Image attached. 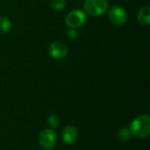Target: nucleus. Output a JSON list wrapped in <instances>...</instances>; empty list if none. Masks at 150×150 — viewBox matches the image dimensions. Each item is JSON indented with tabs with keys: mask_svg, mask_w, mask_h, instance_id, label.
<instances>
[{
	"mask_svg": "<svg viewBox=\"0 0 150 150\" xmlns=\"http://www.w3.org/2000/svg\"><path fill=\"white\" fill-rule=\"evenodd\" d=\"M118 139L120 142H128L130 140V138L132 137L130 132H129V129L128 127H122L119 130L118 132Z\"/></svg>",
	"mask_w": 150,
	"mask_h": 150,
	"instance_id": "obj_10",
	"label": "nucleus"
},
{
	"mask_svg": "<svg viewBox=\"0 0 150 150\" xmlns=\"http://www.w3.org/2000/svg\"><path fill=\"white\" fill-rule=\"evenodd\" d=\"M38 142L43 149L50 150L54 149L57 143V135L52 128H45L40 133Z\"/></svg>",
	"mask_w": 150,
	"mask_h": 150,
	"instance_id": "obj_5",
	"label": "nucleus"
},
{
	"mask_svg": "<svg viewBox=\"0 0 150 150\" xmlns=\"http://www.w3.org/2000/svg\"><path fill=\"white\" fill-rule=\"evenodd\" d=\"M108 18L112 24L116 26H120L126 24L127 21L128 16L127 11L119 4L112 5V7L108 8Z\"/></svg>",
	"mask_w": 150,
	"mask_h": 150,
	"instance_id": "obj_3",
	"label": "nucleus"
},
{
	"mask_svg": "<svg viewBox=\"0 0 150 150\" xmlns=\"http://www.w3.org/2000/svg\"><path fill=\"white\" fill-rule=\"evenodd\" d=\"M129 132L135 139H145L150 134V117L149 114H141L129 124Z\"/></svg>",
	"mask_w": 150,
	"mask_h": 150,
	"instance_id": "obj_1",
	"label": "nucleus"
},
{
	"mask_svg": "<svg viewBox=\"0 0 150 150\" xmlns=\"http://www.w3.org/2000/svg\"><path fill=\"white\" fill-rule=\"evenodd\" d=\"M48 53L50 56L56 60H63L68 56V47L61 41H53L48 46Z\"/></svg>",
	"mask_w": 150,
	"mask_h": 150,
	"instance_id": "obj_6",
	"label": "nucleus"
},
{
	"mask_svg": "<svg viewBox=\"0 0 150 150\" xmlns=\"http://www.w3.org/2000/svg\"><path fill=\"white\" fill-rule=\"evenodd\" d=\"M109 8L107 0H85L83 3L84 12L92 17L105 14Z\"/></svg>",
	"mask_w": 150,
	"mask_h": 150,
	"instance_id": "obj_2",
	"label": "nucleus"
},
{
	"mask_svg": "<svg viewBox=\"0 0 150 150\" xmlns=\"http://www.w3.org/2000/svg\"><path fill=\"white\" fill-rule=\"evenodd\" d=\"M12 27L11 21L6 17H0V34L8 33Z\"/></svg>",
	"mask_w": 150,
	"mask_h": 150,
	"instance_id": "obj_9",
	"label": "nucleus"
},
{
	"mask_svg": "<svg viewBox=\"0 0 150 150\" xmlns=\"http://www.w3.org/2000/svg\"><path fill=\"white\" fill-rule=\"evenodd\" d=\"M137 20L138 22L144 25L148 26L150 24V7L149 5H145L142 7L137 13Z\"/></svg>",
	"mask_w": 150,
	"mask_h": 150,
	"instance_id": "obj_8",
	"label": "nucleus"
},
{
	"mask_svg": "<svg viewBox=\"0 0 150 150\" xmlns=\"http://www.w3.org/2000/svg\"><path fill=\"white\" fill-rule=\"evenodd\" d=\"M87 20L86 13L80 10L75 9L69 11L65 18V24L69 28H79L83 26Z\"/></svg>",
	"mask_w": 150,
	"mask_h": 150,
	"instance_id": "obj_4",
	"label": "nucleus"
},
{
	"mask_svg": "<svg viewBox=\"0 0 150 150\" xmlns=\"http://www.w3.org/2000/svg\"><path fill=\"white\" fill-rule=\"evenodd\" d=\"M78 138V130L74 126H67L62 132V141L66 145L74 144Z\"/></svg>",
	"mask_w": 150,
	"mask_h": 150,
	"instance_id": "obj_7",
	"label": "nucleus"
},
{
	"mask_svg": "<svg viewBox=\"0 0 150 150\" xmlns=\"http://www.w3.org/2000/svg\"><path fill=\"white\" fill-rule=\"evenodd\" d=\"M61 122L60 118L56 114H51L47 119V124L52 129H55L59 127Z\"/></svg>",
	"mask_w": 150,
	"mask_h": 150,
	"instance_id": "obj_11",
	"label": "nucleus"
},
{
	"mask_svg": "<svg viewBox=\"0 0 150 150\" xmlns=\"http://www.w3.org/2000/svg\"><path fill=\"white\" fill-rule=\"evenodd\" d=\"M66 5V0H50V6L54 11H62Z\"/></svg>",
	"mask_w": 150,
	"mask_h": 150,
	"instance_id": "obj_12",
	"label": "nucleus"
},
{
	"mask_svg": "<svg viewBox=\"0 0 150 150\" xmlns=\"http://www.w3.org/2000/svg\"><path fill=\"white\" fill-rule=\"evenodd\" d=\"M66 34H67V37L71 40H76L79 38V33L75 28H69L66 31Z\"/></svg>",
	"mask_w": 150,
	"mask_h": 150,
	"instance_id": "obj_13",
	"label": "nucleus"
}]
</instances>
